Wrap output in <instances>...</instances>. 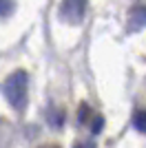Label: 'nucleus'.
<instances>
[{
    "label": "nucleus",
    "instance_id": "f257e3e1",
    "mask_svg": "<svg viewBox=\"0 0 146 148\" xmlns=\"http://www.w3.org/2000/svg\"><path fill=\"white\" fill-rule=\"evenodd\" d=\"M27 88H29V75L24 71H13L7 77L2 91H5V97L9 99V104L16 111H22L24 104H27Z\"/></svg>",
    "mask_w": 146,
    "mask_h": 148
},
{
    "label": "nucleus",
    "instance_id": "f03ea898",
    "mask_svg": "<svg viewBox=\"0 0 146 148\" xmlns=\"http://www.w3.org/2000/svg\"><path fill=\"white\" fill-rule=\"evenodd\" d=\"M84 11H86V0H62L60 16L64 22L80 25L82 18H84Z\"/></svg>",
    "mask_w": 146,
    "mask_h": 148
},
{
    "label": "nucleus",
    "instance_id": "7ed1b4c3",
    "mask_svg": "<svg viewBox=\"0 0 146 148\" xmlns=\"http://www.w3.org/2000/svg\"><path fill=\"white\" fill-rule=\"evenodd\" d=\"M128 22H131V29H144L146 27V5L133 7L131 13H128Z\"/></svg>",
    "mask_w": 146,
    "mask_h": 148
},
{
    "label": "nucleus",
    "instance_id": "20e7f679",
    "mask_svg": "<svg viewBox=\"0 0 146 148\" xmlns=\"http://www.w3.org/2000/svg\"><path fill=\"white\" fill-rule=\"evenodd\" d=\"M133 128L146 135V108H137L133 115Z\"/></svg>",
    "mask_w": 146,
    "mask_h": 148
},
{
    "label": "nucleus",
    "instance_id": "39448f33",
    "mask_svg": "<svg viewBox=\"0 0 146 148\" xmlns=\"http://www.w3.org/2000/svg\"><path fill=\"white\" fill-rule=\"evenodd\" d=\"M13 9H16V2H13V0H0V18L11 16Z\"/></svg>",
    "mask_w": 146,
    "mask_h": 148
},
{
    "label": "nucleus",
    "instance_id": "423d86ee",
    "mask_svg": "<svg viewBox=\"0 0 146 148\" xmlns=\"http://www.w3.org/2000/svg\"><path fill=\"white\" fill-rule=\"evenodd\" d=\"M104 128V117L102 115H95V117H93V122H91V133H100V130Z\"/></svg>",
    "mask_w": 146,
    "mask_h": 148
},
{
    "label": "nucleus",
    "instance_id": "0eeeda50",
    "mask_svg": "<svg viewBox=\"0 0 146 148\" xmlns=\"http://www.w3.org/2000/svg\"><path fill=\"white\" fill-rule=\"evenodd\" d=\"M78 117H80V122L84 124L86 119L91 117V106H89V104H82V106H80V115H78Z\"/></svg>",
    "mask_w": 146,
    "mask_h": 148
},
{
    "label": "nucleus",
    "instance_id": "6e6552de",
    "mask_svg": "<svg viewBox=\"0 0 146 148\" xmlns=\"http://www.w3.org/2000/svg\"><path fill=\"white\" fill-rule=\"evenodd\" d=\"M49 122L53 124V126H60V124H62V113H60V111L49 113Z\"/></svg>",
    "mask_w": 146,
    "mask_h": 148
},
{
    "label": "nucleus",
    "instance_id": "1a4fd4ad",
    "mask_svg": "<svg viewBox=\"0 0 146 148\" xmlns=\"http://www.w3.org/2000/svg\"><path fill=\"white\" fill-rule=\"evenodd\" d=\"M75 148H95V144L93 142H80V144H75Z\"/></svg>",
    "mask_w": 146,
    "mask_h": 148
}]
</instances>
